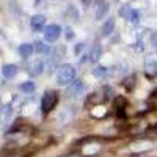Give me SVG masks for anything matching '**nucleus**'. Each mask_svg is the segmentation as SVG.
I'll return each instance as SVG.
<instances>
[{
  "label": "nucleus",
  "mask_w": 157,
  "mask_h": 157,
  "mask_svg": "<svg viewBox=\"0 0 157 157\" xmlns=\"http://www.w3.org/2000/svg\"><path fill=\"white\" fill-rule=\"evenodd\" d=\"M75 80V68L72 64H68L64 63L58 68V72H57V82L58 85H71L72 82Z\"/></svg>",
  "instance_id": "nucleus-1"
},
{
  "label": "nucleus",
  "mask_w": 157,
  "mask_h": 157,
  "mask_svg": "<svg viewBox=\"0 0 157 157\" xmlns=\"http://www.w3.org/2000/svg\"><path fill=\"white\" fill-rule=\"evenodd\" d=\"M58 102V94L55 93V91H46L44 96H43V101H41V110L43 113H49L52 112V109L55 107V104Z\"/></svg>",
  "instance_id": "nucleus-2"
},
{
  "label": "nucleus",
  "mask_w": 157,
  "mask_h": 157,
  "mask_svg": "<svg viewBox=\"0 0 157 157\" xmlns=\"http://www.w3.org/2000/svg\"><path fill=\"white\" fill-rule=\"evenodd\" d=\"M61 32H63V29L60 27L58 24H50L43 32L44 33V39L49 41V43H54V41H57V39L61 36Z\"/></svg>",
  "instance_id": "nucleus-3"
},
{
  "label": "nucleus",
  "mask_w": 157,
  "mask_h": 157,
  "mask_svg": "<svg viewBox=\"0 0 157 157\" xmlns=\"http://www.w3.org/2000/svg\"><path fill=\"white\" fill-rule=\"evenodd\" d=\"M83 88H85V83L83 80H74L71 85H68V98H77L83 93Z\"/></svg>",
  "instance_id": "nucleus-4"
},
{
  "label": "nucleus",
  "mask_w": 157,
  "mask_h": 157,
  "mask_svg": "<svg viewBox=\"0 0 157 157\" xmlns=\"http://www.w3.org/2000/svg\"><path fill=\"white\" fill-rule=\"evenodd\" d=\"M46 16L44 14H35L33 17H32V21H30V25H32V29L35 30V32H41V30H44L47 25H46Z\"/></svg>",
  "instance_id": "nucleus-5"
},
{
  "label": "nucleus",
  "mask_w": 157,
  "mask_h": 157,
  "mask_svg": "<svg viewBox=\"0 0 157 157\" xmlns=\"http://www.w3.org/2000/svg\"><path fill=\"white\" fill-rule=\"evenodd\" d=\"M44 71V61L43 60H35L30 66H29V72L32 77H36V75H41Z\"/></svg>",
  "instance_id": "nucleus-6"
},
{
  "label": "nucleus",
  "mask_w": 157,
  "mask_h": 157,
  "mask_svg": "<svg viewBox=\"0 0 157 157\" xmlns=\"http://www.w3.org/2000/svg\"><path fill=\"white\" fill-rule=\"evenodd\" d=\"M19 55L22 58H30L33 55V52H35V44H30V43H24L19 46Z\"/></svg>",
  "instance_id": "nucleus-7"
},
{
  "label": "nucleus",
  "mask_w": 157,
  "mask_h": 157,
  "mask_svg": "<svg viewBox=\"0 0 157 157\" xmlns=\"http://www.w3.org/2000/svg\"><path fill=\"white\" fill-rule=\"evenodd\" d=\"M16 74H17V66H16V64L8 63V64H3V66H2V75L5 78H13Z\"/></svg>",
  "instance_id": "nucleus-8"
},
{
  "label": "nucleus",
  "mask_w": 157,
  "mask_h": 157,
  "mask_svg": "<svg viewBox=\"0 0 157 157\" xmlns=\"http://www.w3.org/2000/svg\"><path fill=\"white\" fill-rule=\"evenodd\" d=\"M101 55H102V47H101L99 43H94L93 46H91V50H90V54H88L90 61H93V63L98 61L101 58Z\"/></svg>",
  "instance_id": "nucleus-9"
},
{
  "label": "nucleus",
  "mask_w": 157,
  "mask_h": 157,
  "mask_svg": "<svg viewBox=\"0 0 157 157\" xmlns=\"http://www.w3.org/2000/svg\"><path fill=\"white\" fill-rule=\"evenodd\" d=\"M11 116H13V109H11L10 105L3 107L2 112H0V123H2V126H5L6 123H10Z\"/></svg>",
  "instance_id": "nucleus-10"
},
{
  "label": "nucleus",
  "mask_w": 157,
  "mask_h": 157,
  "mask_svg": "<svg viewBox=\"0 0 157 157\" xmlns=\"http://www.w3.org/2000/svg\"><path fill=\"white\" fill-rule=\"evenodd\" d=\"M109 10H110L109 3H105V2H101V3L98 5V10H96V19H104V17L107 16Z\"/></svg>",
  "instance_id": "nucleus-11"
},
{
  "label": "nucleus",
  "mask_w": 157,
  "mask_h": 157,
  "mask_svg": "<svg viewBox=\"0 0 157 157\" xmlns=\"http://www.w3.org/2000/svg\"><path fill=\"white\" fill-rule=\"evenodd\" d=\"M113 29H115V19L113 17H109L105 22H104V25H102V35L104 36H109L113 32Z\"/></svg>",
  "instance_id": "nucleus-12"
},
{
  "label": "nucleus",
  "mask_w": 157,
  "mask_h": 157,
  "mask_svg": "<svg viewBox=\"0 0 157 157\" xmlns=\"http://www.w3.org/2000/svg\"><path fill=\"white\" fill-rule=\"evenodd\" d=\"M124 19H126L129 24H134V25H135V24H138V21H140V13H138L137 10H132V8H130Z\"/></svg>",
  "instance_id": "nucleus-13"
},
{
  "label": "nucleus",
  "mask_w": 157,
  "mask_h": 157,
  "mask_svg": "<svg viewBox=\"0 0 157 157\" xmlns=\"http://www.w3.org/2000/svg\"><path fill=\"white\" fill-rule=\"evenodd\" d=\"M19 90H21V91H24V93L32 94L33 91L36 90V83H35V82H32V80H27V82H24V83H21V85H19Z\"/></svg>",
  "instance_id": "nucleus-14"
},
{
  "label": "nucleus",
  "mask_w": 157,
  "mask_h": 157,
  "mask_svg": "<svg viewBox=\"0 0 157 157\" xmlns=\"http://www.w3.org/2000/svg\"><path fill=\"white\" fill-rule=\"evenodd\" d=\"M109 74H110V71H109L107 66H96L93 69V75L98 77V78H105Z\"/></svg>",
  "instance_id": "nucleus-15"
},
{
  "label": "nucleus",
  "mask_w": 157,
  "mask_h": 157,
  "mask_svg": "<svg viewBox=\"0 0 157 157\" xmlns=\"http://www.w3.org/2000/svg\"><path fill=\"white\" fill-rule=\"evenodd\" d=\"M35 50L38 52L39 55H47L50 49L47 44H44V41H35Z\"/></svg>",
  "instance_id": "nucleus-16"
},
{
  "label": "nucleus",
  "mask_w": 157,
  "mask_h": 157,
  "mask_svg": "<svg viewBox=\"0 0 157 157\" xmlns=\"http://www.w3.org/2000/svg\"><path fill=\"white\" fill-rule=\"evenodd\" d=\"M145 69L148 74H157V61L154 60H148L145 63Z\"/></svg>",
  "instance_id": "nucleus-17"
},
{
  "label": "nucleus",
  "mask_w": 157,
  "mask_h": 157,
  "mask_svg": "<svg viewBox=\"0 0 157 157\" xmlns=\"http://www.w3.org/2000/svg\"><path fill=\"white\" fill-rule=\"evenodd\" d=\"M64 36H66V39H68V41H69V39H74V30L71 29V27H66V29H64Z\"/></svg>",
  "instance_id": "nucleus-18"
},
{
  "label": "nucleus",
  "mask_w": 157,
  "mask_h": 157,
  "mask_svg": "<svg viewBox=\"0 0 157 157\" xmlns=\"http://www.w3.org/2000/svg\"><path fill=\"white\" fill-rule=\"evenodd\" d=\"M151 44H152V46L157 49V32L151 35Z\"/></svg>",
  "instance_id": "nucleus-19"
},
{
  "label": "nucleus",
  "mask_w": 157,
  "mask_h": 157,
  "mask_svg": "<svg viewBox=\"0 0 157 157\" xmlns=\"http://www.w3.org/2000/svg\"><path fill=\"white\" fill-rule=\"evenodd\" d=\"M83 49H85V44H83V43L77 44V46H75V54L78 55V54H80V50H83Z\"/></svg>",
  "instance_id": "nucleus-20"
}]
</instances>
